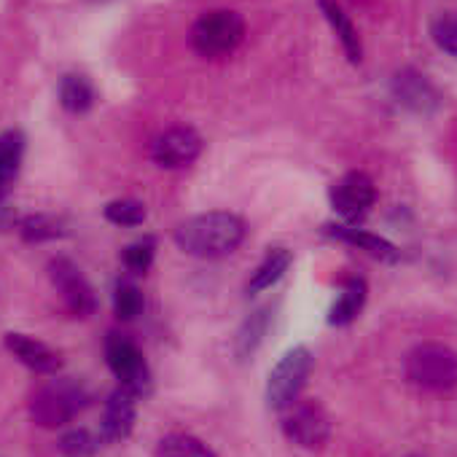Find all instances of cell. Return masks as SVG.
<instances>
[{"instance_id":"cell-12","label":"cell","mask_w":457,"mask_h":457,"mask_svg":"<svg viewBox=\"0 0 457 457\" xmlns=\"http://www.w3.org/2000/svg\"><path fill=\"white\" fill-rule=\"evenodd\" d=\"M393 95L403 108H409L414 113H430L438 108V95H436L433 84L417 71L395 73L393 76Z\"/></svg>"},{"instance_id":"cell-27","label":"cell","mask_w":457,"mask_h":457,"mask_svg":"<svg viewBox=\"0 0 457 457\" xmlns=\"http://www.w3.org/2000/svg\"><path fill=\"white\" fill-rule=\"evenodd\" d=\"M430 36L441 52L457 60V20L454 17H441L430 25Z\"/></svg>"},{"instance_id":"cell-11","label":"cell","mask_w":457,"mask_h":457,"mask_svg":"<svg viewBox=\"0 0 457 457\" xmlns=\"http://www.w3.org/2000/svg\"><path fill=\"white\" fill-rule=\"evenodd\" d=\"M137 395L127 387H116L103 409V420H100V436L108 444H119L124 441L132 428H135V414H137Z\"/></svg>"},{"instance_id":"cell-28","label":"cell","mask_w":457,"mask_h":457,"mask_svg":"<svg viewBox=\"0 0 457 457\" xmlns=\"http://www.w3.org/2000/svg\"><path fill=\"white\" fill-rule=\"evenodd\" d=\"M409 457H420V454H409Z\"/></svg>"},{"instance_id":"cell-6","label":"cell","mask_w":457,"mask_h":457,"mask_svg":"<svg viewBox=\"0 0 457 457\" xmlns=\"http://www.w3.org/2000/svg\"><path fill=\"white\" fill-rule=\"evenodd\" d=\"M283 433L302 449H320L331 436V417L315 398H299L283 411Z\"/></svg>"},{"instance_id":"cell-4","label":"cell","mask_w":457,"mask_h":457,"mask_svg":"<svg viewBox=\"0 0 457 457\" xmlns=\"http://www.w3.org/2000/svg\"><path fill=\"white\" fill-rule=\"evenodd\" d=\"M245 41V20L232 9L202 14L191 28V49L204 60L228 57Z\"/></svg>"},{"instance_id":"cell-3","label":"cell","mask_w":457,"mask_h":457,"mask_svg":"<svg viewBox=\"0 0 457 457\" xmlns=\"http://www.w3.org/2000/svg\"><path fill=\"white\" fill-rule=\"evenodd\" d=\"M406 379L430 393H446L457 387V350L441 342L417 345L403 361Z\"/></svg>"},{"instance_id":"cell-1","label":"cell","mask_w":457,"mask_h":457,"mask_svg":"<svg viewBox=\"0 0 457 457\" xmlns=\"http://www.w3.org/2000/svg\"><path fill=\"white\" fill-rule=\"evenodd\" d=\"M248 235V226L235 212H202L175 228V245L196 259H223L235 253Z\"/></svg>"},{"instance_id":"cell-22","label":"cell","mask_w":457,"mask_h":457,"mask_svg":"<svg viewBox=\"0 0 457 457\" xmlns=\"http://www.w3.org/2000/svg\"><path fill=\"white\" fill-rule=\"evenodd\" d=\"M159 457H215L207 444L188 433H170L159 444Z\"/></svg>"},{"instance_id":"cell-15","label":"cell","mask_w":457,"mask_h":457,"mask_svg":"<svg viewBox=\"0 0 457 457\" xmlns=\"http://www.w3.org/2000/svg\"><path fill=\"white\" fill-rule=\"evenodd\" d=\"M320 12H323L326 22L331 25L334 36L339 38V44H342V49H345V57H347L353 65H358V62L363 60V46H361V36H358L353 20L345 14V9L337 4V0H320Z\"/></svg>"},{"instance_id":"cell-9","label":"cell","mask_w":457,"mask_h":457,"mask_svg":"<svg viewBox=\"0 0 457 457\" xmlns=\"http://www.w3.org/2000/svg\"><path fill=\"white\" fill-rule=\"evenodd\" d=\"M377 202V186L366 172H347L331 186V207L345 220L363 218Z\"/></svg>"},{"instance_id":"cell-25","label":"cell","mask_w":457,"mask_h":457,"mask_svg":"<svg viewBox=\"0 0 457 457\" xmlns=\"http://www.w3.org/2000/svg\"><path fill=\"white\" fill-rule=\"evenodd\" d=\"M113 312L119 320H135L143 312V294L132 283H119L113 294Z\"/></svg>"},{"instance_id":"cell-8","label":"cell","mask_w":457,"mask_h":457,"mask_svg":"<svg viewBox=\"0 0 457 457\" xmlns=\"http://www.w3.org/2000/svg\"><path fill=\"white\" fill-rule=\"evenodd\" d=\"M49 278H52L54 288L60 291V296H62L71 315H76V318L95 315V310H97L95 291H92L89 280L81 275V270L71 259H65V256L52 259L49 262Z\"/></svg>"},{"instance_id":"cell-20","label":"cell","mask_w":457,"mask_h":457,"mask_svg":"<svg viewBox=\"0 0 457 457\" xmlns=\"http://www.w3.org/2000/svg\"><path fill=\"white\" fill-rule=\"evenodd\" d=\"M20 235L28 243H46L65 235V226L54 215H28L20 220Z\"/></svg>"},{"instance_id":"cell-14","label":"cell","mask_w":457,"mask_h":457,"mask_svg":"<svg viewBox=\"0 0 457 457\" xmlns=\"http://www.w3.org/2000/svg\"><path fill=\"white\" fill-rule=\"evenodd\" d=\"M326 232H328L334 240L347 243V245H353V248L369 253L371 259H379V262H387V264H395L398 256H401V251H398L390 240H385V237H379V235H371V232H366V228L350 226V223H328V226H326Z\"/></svg>"},{"instance_id":"cell-2","label":"cell","mask_w":457,"mask_h":457,"mask_svg":"<svg viewBox=\"0 0 457 457\" xmlns=\"http://www.w3.org/2000/svg\"><path fill=\"white\" fill-rule=\"evenodd\" d=\"M92 395L89 390L68 377L52 379L44 387H38L30 398V417L41 425V428H62L68 425L73 417H79L87 406H89Z\"/></svg>"},{"instance_id":"cell-5","label":"cell","mask_w":457,"mask_h":457,"mask_svg":"<svg viewBox=\"0 0 457 457\" xmlns=\"http://www.w3.org/2000/svg\"><path fill=\"white\" fill-rule=\"evenodd\" d=\"M315 369V358L307 347H294L288 350L278 366L270 371L267 382V401L275 411H286L294 401H299L310 374Z\"/></svg>"},{"instance_id":"cell-7","label":"cell","mask_w":457,"mask_h":457,"mask_svg":"<svg viewBox=\"0 0 457 457\" xmlns=\"http://www.w3.org/2000/svg\"><path fill=\"white\" fill-rule=\"evenodd\" d=\"M105 361L111 366V371L116 374V379L121 382V387L132 390L135 395H145L151 390V371L148 363L140 353V347L124 337V334H108L105 339Z\"/></svg>"},{"instance_id":"cell-18","label":"cell","mask_w":457,"mask_h":457,"mask_svg":"<svg viewBox=\"0 0 457 457\" xmlns=\"http://www.w3.org/2000/svg\"><path fill=\"white\" fill-rule=\"evenodd\" d=\"M267 328H270V310L262 307V310H256V312L240 326V331H237V337H235V355H237L240 361H248V358L259 350V345L264 342Z\"/></svg>"},{"instance_id":"cell-10","label":"cell","mask_w":457,"mask_h":457,"mask_svg":"<svg viewBox=\"0 0 457 457\" xmlns=\"http://www.w3.org/2000/svg\"><path fill=\"white\" fill-rule=\"evenodd\" d=\"M202 154V137L191 127H172L162 132L151 145V159L164 170H180L196 162Z\"/></svg>"},{"instance_id":"cell-26","label":"cell","mask_w":457,"mask_h":457,"mask_svg":"<svg viewBox=\"0 0 457 457\" xmlns=\"http://www.w3.org/2000/svg\"><path fill=\"white\" fill-rule=\"evenodd\" d=\"M154 253H156V243H154L151 237H145V240H137V243L127 245L121 259H124V267H127L129 272L143 275V272H148V267L154 264Z\"/></svg>"},{"instance_id":"cell-23","label":"cell","mask_w":457,"mask_h":457,"mask_svg":"<svg viewBox=\"0 0 457 457\" xmlns=\"http://www.w3.org/2000/svg\"><path fill=\"white\" fill-rule=\"evenodd\" d=\"M100 441H103V436H95L92 430L79 428L60 438V452L65 457H95L100 449Z\"/></svg>"},{"instance_id":"cell-17","label":"cell","mask_w":457,"mask_h":457,"mask_svg":"<svg viewBox=\"0 0 457 457\" xmlns=\"http://www.w3.org/2000/svg\"><path fill=\"white\" fill-rule=\"evenodd\" d=\"M291 264H294V253H291L288 248H272V251L264 256V262L256 267V272L251 275V280H248V294H262V291L272 288V286L288 272Z\"/></svg>"},{"instance_id":"cell-13","label":"cell","mask_w":457,"mask_h":457,"mask_svg":"<svg viewBox=\"0 0 457 457\" xmlns=\"http://www.w3.org/2000/svg\"><path fill=\"white\" fill-rule=\"evenodd\" d=\"M6 350L20 361L25 363L28 369H33L36 374H57L60 366H62V358L60 353H54L49 345L28 337V334H6Z\"/></svg>"},{"instance_id":"cell-19","label":"cell","mask_w":457,"mask_h":457,"mask_svg":"<svg viewBox=\"0 0 457 457\" xmlns=\"http://www.w3.org/2000/svg\"><path fill=\"white\" fill-rule=\"evenodd\" d=\"M60 103L68 113H87L95 105V87L87 76L71 73L60 81Z\"/></svg>"},{"instance_id":"cell-21","label":"cell","mask_w":457,"mask_h":457,"mask_svg":"<svg viewBox=\"0 0 457 457\" xmlns=\"http://www.w3.org/2000/svg\"><path fill=\"white\" fill-rule=\"evenodd\" d=\"M22 151H25V140L20 132H4L0 135V188L6 183H12V178L20 170L22 162Z\"/></svg>"},{"instance_id":"cell-24","label":"cell","mask_w":457,"mask_h":457,"mask_svg":"<svg viewBox=\"0 0 457 457\" xmlns=\"http://www.w3.org/2000/svg\"><path fill=\"white\" fill-rule=\"evenodd\" d=\"M148 210L137 199H113L105 204V218L116 226H140L145 220Z\"/></svg>"},{"instance_id":"cell-16","label":"cell","mask_w":457,"mask_h":457,"mask_svg":"<svg viewBox=\"0 0 457 457\" xmlns=\"http://www.w3.org/2000/svg\"><path fill=\"white\" fill-rule=\"evenodd\" d=\"M366 296H369V286H366L363 278L345 280V286H342V291H339V296H337V302H334V307L328 312V323L331 326H350L361 315V310L366 304Z\"/></svg>"}]
</instances>
